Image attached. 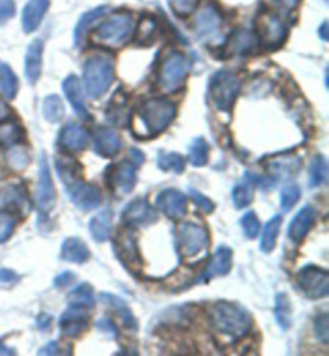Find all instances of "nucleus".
<instances>
[{"label":"nucleus","instance_id":"f704fd0d","mask_svg":"<svg viewBox=\"0 0 329 356\" xmlns=\"http://www.w3.org/2000/svg\"><path fill=\"white\" fill-rule=\"evenodd\" d=\"M0 92L8 99H13L18 93V77L3 61H0Z\"/></svg>","mask_w":329,"mask_h":356},{"label":"nucleus","instance_id":"0eeeda50","mask_svg":"<svg viewBox=\"0 0 329 356\" xmlns=\"http://www.w3.org/2000/svg\"><path fill=\"white\" fill-rule=\"evenodd\" d=\"M191 63L180 51L172 50L164 56L159 70V86L164 92H177L185 86Z\"/></svg>","mask_w":329,"mask_h":356},{"label":"nucleus","instance_id":"6e6552de","mask_svg":"<svg viewBox=\"0 0 329 356\" xmlns=\"http://www.w3.org/2000/svg\"><path fill=\"white\" fill-rule=\"evenodd\" d=\"M222 23L223 19L218 10L214 5H204L193 21V31L202 44H220L223 40Z\"/></svg>","mask_w":329,"mask_h":356},{"label":"nucleus","instance_id":"680f3d73","mask_svg":"<svg viewBox=\"0 0 329 356\" xmlns=\"http://www.w3.org/2000/svg\"><path fill=\"white\" fill-rule=\"evenodd\" d=\"M320 35H321V39L323 40H328V23L325 21V23L321 24V28H320Z\"/></svg>","mask_w":329,"mask_h":356},{"label":"nucleus","instance_id":"2eb2a0df","mask_svg":"<svg viewBox=\"0 0 329 356\" xmlns=\"http://www.w3.org/2000/svg\"><path fill=\"white\" fill-rule=\"evenodd\" d=\"M66 193L70 195L72 204L83 212L98 209L102 204V193L98 190V186L90 185V183H86L83 180L76 183L74 186L67 188Z\"/></svg>","mask_w":329,"mask_h":356},{"label":"nucleus","instance_id":"b1692460","mask_svg":"<svg viewBox=\"0 0 329 356\" xmlns=\"http://www.w3.org/2000/svg\"><path fill=\"white\" fill-rule=\"evenodd\" d=\"M49 5L50 0H29L26 3L23 15H21V26H23V31L26 34L34 33L39 28L47 10H49Z\"/></svg>","mask_w":329,"mask_h":356},{"label":"nucleus","instance_id":"f257e3e1","mask_svg":"<svg viewBox=\"0 0 329 356\" xmlns=\"http://www.w3.org/2000/svg\"><path fill=\"white\" fill-rule=\"evenodd\" d=\"M209 319L218 336L238 340L252 329L254 319L246 308L233 302H216L209 310Z\"/></svg>","mask_w":329,"mask_h":356},{"label":"nucleus","instance_id":"7ed1b4c3","mask_svg":"<svg viewBox=\"0 0 329 356\" xmlns=\"http://www.w3.org/2000/svg\"><path fill=\"white\" fill-rule=\"evenodd\" d=\"M83 87L92 99L102 98L114 81V61L109 56L93 55L83 63Z\"/></svg>","mask_w":329,"mask_h":356},{"label":"nucleus","instance_id":"58836bf2","mask_svg":"<svg viewBox=\"0 0 329 356\" xmlns=\"http://www.w3.org/2000/svg\"><path fill=\"white\" fill-rule=\"evenodd\" d=\"M23 138V129L17 122L10 120V122L0 124V146L10 148V146L18 145Z\"/></svg>","mask_w":329,"mask_h":356},{"label":"nucleus","instance_id":"7c9ffc66","mask_svg":"<svg viewBox=\"0 0 329 356\" xmlns=\"http://www.w3.org/2000/svg\"><path fill=\"white\" fill-rule=\"evenodd\" d=\"M281 229V216L271 217L262 229V238H260V250L264 254L273 252L276 248V241H278V234Z\"/></svg>","mask_w":329,"mask_h":356},{"label":"nucleus","instance_id":"4d7b16f0","mask_svg":"<svg viewBox=\"0 0 329 356\" xmlns=\"http://www.w3.org/2000/svg\"><path fill=\"white\" fill-rule=\"evenodd\" d=\"M15 281H18V275L15 273V271L0 270V282H7V284H10V282H15Z\"/></svg>","mask_w":329,"mask_h":356},{"label":"nucleus","instance_id":"6e6d98bb","mask_svg":"<svg viewBox=\"0 0 329 356\" xmlns=\"http://www.w3.org/2000/svg\"><path fill=\"white\" fill-rule=\"evenodd\" d=\"M60 353H63V352H61V347L58 342H50V343H47L44 348L39 350V355H60Z\"/></svg>","mask_w":329,"mask_h":356},{"label":"nucleus","instance_id":"c756f323","mask_svg":"<svg viewBox=\"0 0 329 356\" xmlns=\"http://www.w3.org/2000/svg\"><path fill=\"white\" fill-rule=\"evenodd\" d=\"M100 300L103 303H106L109 308H113L114 312L118 313L119 316H121L124 326L129 329V331H138V321L137 318L134 316V313L130 308L127 307V303H125L122 298H119L118 296H113V294H106V292H103L100 294Z\"/></svg>","mask_w":329,"mask_h":356},{"label":"nucleus","instance_id":"393cba45","mask_svg":"<svg viewBox=\"0 0 329 356\" xmlns=\"http://www.w3.org/2000/svg\"><path fill=\"white\" fill-rule=\"evenodd\" d=\"M42 55H44V42H42V39L31 42L24 60V74L31 86H34L42 74Z\"/></svg>","mask_w":329,"mask_h":356},{"label":"nucleus","instance_id":"0e129e2a","mask_svg":"<svg viewBox=\"0 0 329 356\" xmlns=\"http://www.w3.org/2000/svg\"><path fill=\"white\" fill-rule=\"evenodd\" d=\"M323 2H328V0H323Z\"/></svg>","mask_w":329,"mask_h":356},{"label":"nucleus","instance_id":"bf43d9fd","mask_svg":"<svg viewBox=\"0 0 329 356\" xmlns=\"http://www.w3.org/2000/svg\"><path fill=\"white\" fill-rule=\"evenodd\" d=\"M8 116V106L5 104V102L2 98H0V122Z\"/></svg>","mask_w":329,"mask_h":356},{"label":"nucleus","instance_id":"9b49d317","mask_svg":"<svg viewBox=\"0 0 329 356\" xmlns=\"http://www.w3.org/2000/svg\"><path fill=\"white\" fill-rule=\"evenodd\" d=\"M55 202H56V191H55L54 180H51L49 161H47L45 154H42L40 169H39V183H38V190H35V206H38L40 222L49 217V213L54 211Z\"/></svg>","mask_w":329,"mask_h":356},{"label":"nucleus","instance_id":"c9c22d12","mask_svg":"<svg viewBox=\"0 0 329 356\" xmlns=\"http://www.w3.org/2000/svg\"><path fill=\"white\" fill-rule=\"evenodd\" d=\"M188 161L191 165L202 167L209 161V145L202 137L195 138L188 146Z\"/></svg>","mask_w":329,"mask_h":356},{"label":"nucleus","instance_id":"e433bc0d","mask_svg":"<svg viewBox=\"0 0 329 356\" xmlns=\"http://www.w3.org/2000/svg\"><path fill=\"white\" fill-rule=\"evenodd\" d=\"M328 180V164L323 156H315L309 165V185L318 188L325 185Z\"/></svg>","mask_w":329,"mask_h":356},{"label":"nucleus","instance_id":"37998d69","mask_svg":"<svg viewBox=\"0 0 329 356\" xmlns=\"http://www.w3.org/2000/svg\"><path fill=\"white\" fill-rule=\"evenodd\" d=\"M299 199H300V186L296 185V183H288V185L281 190V195H280L281 209H283L284 212L291 211V209L299 202Z\"/></svg>","mask_w":329,"mask_h":356},{"label":"nucleus","instance_id":"4468645a","mask_svg":"<svg viewBox=\"0 0 329 356\" xmlns=\"http://www.w3.org/2000/svg\"><path fill=\"white\" fill-rule=\"evenodd\" d=\"M137 169L138 165L134 161H122L109 169L108 185L113 188L118 195H127L134 190L137 183Z\"/></svg>","mask_w":329,"mask_h":356},{"label":"nucleus","instance_id":"423d86ee","mask_svg":"<svg viewBox=\"0 0 329 356\" xmlns=\"http://www.w3.org/2000/svg\"><path fill=\"white\" fill-rule=\"evenodd\" d=\"M241 90V81L233 71H217L209 83V97L218 111L227 113L236 102Z\"/></svg>","mask_w":329,"mask_h":356},{"label":"nucleus","instance_id":"09e8293b","mask_svg":"<svg viewBox=\"0 0 329 356\" xmlns=\"http://www.w3.org/2000/svg\"><path fill=\"white\" fill-rule=\"evenodd\" d=\"M156 33V23L151 18H143L138 24V40L145 44H151L153 35Z\"/></svg>","mask_w":329,"mask_h":356},{"label":"nucleus","instance_id":"bb28decb","mask_svg":"<svg viewBox=\"0 0 329 356\" xmlns=\"http://www.w3.org/2000/svg\"><path fill=\"white\" fill-rule=\"evenodd\" d=\"M259 45V39L257 35L250 31H236L233 34V38L230 39V45H228V54L230 55H241V56H248L250 54H254L255 49Z\"/></svg>","mask_w":329,"mask_h":356},{"label":"nucleus","instance_id":"79ce46f5","mask_svg":"<svg viewBox=\"0 0 329 356\" xmlns=\"http://www.w3.org/2000/svg\"><path fill=\"white\" fill-rule=\"evenodd\" d=\"M158 167L164 172H175L184 174L185 158L179 153H161L158 158Z\"/></svg>","mask_w":329,"mask_h":356},{"label":"nucleus","instance_id":"f8f14e48","mask_svg":"<svg viewBox=\"0 0 329 356\" xmlns=\"http://www.w3.org/2000/svg\"><path fill=\"white\" fill-rule=\"evenodd\" d=\"M302 162L299 158H278L268 162V175L265 178H257V183L264 190H271L281 180H288L291 177L299 174Z\"/></svg>","mask_w":329,"mask_h":356},{"label":"nucleus","instance_id":"ea45409f","mask_svg":"<svg viewBox=\"0 0 329 356\" xmlns=\"http://www.w3.org/2000/svg\"><path fill=\"white\" fill-rule=\"evenodd\" d=\"M108 119L116 125H125L129 120V111L127 104H125V98L121 95H116L113 98V102H109V109L106 113Z\"/></svg>","mask_w":329,"mask_h":356},{"label":"nucleus","instance_id":"6ab92c4d","mask_svg":"<svg viewBox=\"0 0 329 356\" xmlns=\"http://www.w3.org/2000/svg\"><path fill=\"white\" fill-rule=\"evenodd\" d=\"M316 222V211L312 206L302 207L296 217L292 218L288 228V236L294 244H300L307 238V234L312 232Z\"/></svg>","mask_w":329,"mask_h":356},{"label":"nucleus","instance_id":"c85d7f7f","mask_svg":"<svg viewBox=\"0 0 329 356\" xmlns=\"http://www.w3.org/2000/svg\"><path fill=\"white\" fill-rule=\"evenodd\" d=\"M111 227H113V211L111 209H103L97 213L95 217H92L88 229L95 243H106L111 236Z\"/></svg>","mask_w":329,"mask_h":356},{"label":"nucleus","instance_id":"a18cd8bd","mask_svg":"<svg viewBox=\"0 0 329 356\" xmlns=\"http://www.w3.org/2000/svg\"><path fill=\"white\" fill-rule=\"evenodd\" d=\"M239 223H241L243 233H244V236H246L248 239H254V238L259 236V233H260V222H259L257 216H255V212L244 213V216L241 217V220H239Z\"/></svg>","mask_w":329,"mask_h":356},{"label":"nucleus","instance_id":"dca6fc26","mask_svg":"<svg viewBox=\"0 0 329 356\" xmlns=\"http://www.w3.org/2000/svg\"><path fill=\"white\" fill-rule=\"evenodd\" d=\"M156 206L170 220H180L186 216V196L175 188L161 191L156 199Z\"/></svg>","mask_w":329,"mask_h":356},{"label":"nucleus","instance_id":"f3484780","mask_svg":"<svg viewBox=\"0 0 329 356\" xmlns=\"http://www.w3.org/2000/svg\"><path fill=\"white\" fill-rule=\"evenodd\" d=\"M58 143L65 151L70 153H81L90 143V135L81 124L77 122H67L65 127L61 129Z\"/></svg>","mask_w":329,"mask_h":356},{"label":"nucleus","instance_id":"de8ad7c7","mask_svg":"<svg viewBox=\"0 0 329 356\" xmlns=\"http://www.w3.org/2000/svg\"><path fill=\"white\" fill-rule=\"evenodd\" d=\"M328 324H329V318H328L326 312L320 313V315L315 318V324H313L316 339L325 345L328 343V340H329V326H328Z\"/></svg>","mask_w":329,"mask_h":356},{"label":"nucleus","instance_id":"864d4df0","mask_svg":"<svg viewBox=\"0 0 329 356\" xmlns=\"http://www.w3.org/2000/svg\"><path fill=\"white\" fill-rule=\"evenodd\" d=\"M97 329L103 334H108V336L111 337H118L119 336V331L118 327L114 326L113 321L109 318H103L100 321H97Z\"/></svg>","mask_w":329,"mask_h":356},{"label":"nucleus","instance_id":"a19ab883","mask_svg":"<svg viewBox=\"0 0 329 356\" xmlns=\"http://www.w3.org/2000/svg\"><path fill=\"white\" fill-rule=\"evenodd\" d=\"M7 162H8V165L12 167L13 170L21 172V170H24L26 167L29 165L31 156H29V153H28V149H26L24 146H21V145L18 143V145L10 146V148H8Z\"/></svg>","mask_w":329,"mask_h":356},{"label":"nucleus","instance_id":"ddd939ff","mask_svg":"<svg viewBox=\"0 0 329 356\" xmlns=\"http://www.w3.org/2000/svg\"><path fill=\"white\" fill-rule=\"evenodd\" d=\"M122 225L129 228H140L154 223L158 220V213L145 197H135L122 211Z\"/></svg>","mask_w":329,"mask_h":356},{"label":"nucleus","instance_id":"4be33fe9","mask_svg":"<svg viewBox=\"0 0 329 356\" xmlns=\"http://www.w3.org/2000/svg\"><path fill=\"white\" fill-rule=\"evenodd\" d=\"M260 35L268 49H276L284 42L288 29L275 15H265L260 19Z\"/></svg>","mask_w":329,"mask_h":356},{"label":"nucleus","instance_id":"4c0bfd02","mask_svg":"<svg viewBox=\"0 0 329 356\" xmlns=\"http://www.w3.org/2000/svg\"><path fill=\"white\" fill-rule=\"evenodd\" d=\"M42 113H44V118L49 120V122L55 124L65 116V104H63L61 98L58 95H49L44 99Z\"/></svg>","mask_w":329,"mask_h":356},{"label":"nucleus","instance_id":"412c9836","mask_svg":"<svg viewBox=\"0 0 329 356\" xmlns=\"http://www.w3.org/2000/svg\"><path fill=\"white\" fill-rule=\"evenodd\" d=\"M233 265V252L228 245H220L209 260L207 266L202 271V281H211L214 277L225 276L230 273Z\"/></svg>","mask_w":329,"mask_h":356},{"label":"nucleus","instance_id":"f03ea898","mask_svg":"<svg viewBox=\"0 0 329 356\" xmlns=\"http://www.w3.org/2000/svg\"><path fill=\"white\" fill-rule=\"evenodd\" d=\"M177 116V106L166 98H150L138 108V138H154L164 132Z\"/></svg>","mask_w":329,"mask_h":356},{"label":"nucleus","instance_id":"9d476101","mask_svg":"<svg viewBox=\"0 0 329 356\" xmlns=\"http://www.w3.org/2000/svg\"><path fill=\"white\" fill-rule=\"evenodd\" d=\"M297 284L310 300L325 298L329 294L328 271L316 265H305L304 268H300L297 273Z\"/></svg>","mask_w":329,"mask_h":356},{"label":"nucleus","instance_id":"3c124183","mask_svg":"<svg viewBox=\"0 0 329 356\" xmlns=\"http://www.w3.org/2000/svg\"><path fill=\"white\" fill-rule=\"evenodd\" d=\"M169 3L177 15L185 17V15L191 13L195 10L198 0H169Z\"/></svg>","mask_w":329,"mask_h":356},{"label":"nucleus","instance_id":"8fccbe9b","mask_svg":"<svg viewBox=\"0 0 329 356\" xmlns=\"http://www.w3.org/2000/svg\"><path fill=\"white\" fill-rule=\"evenodd\" d=\"M188 195H190L193 201L196 202V206L201 207V211L204 213H212L216 211V204H214L207 196L202 195V193L195 190V188H190V190H188Z\"/></svg>","mask_w":329,"mask_h":356},{"label":"nucleus","instance_id":"72a5a7b5","mask_svg":"<svg viewBox=\"0 0 329 356\" xmlns=\"http://www.w3.org/2000/svg\"><path fill=\"white\" fill-rule=\"evenodd\" d=\"M275 318L278 326L283 329V331H288L292 326V307L288 296L284 292H280L276 294L275 300Z\"/></svg>","mask_w":329,"mask_h":356},{"label":"nucleus","instance_id":"c03bdc74","mask_svg":"<svg viewBox=\"0 0 329 356\" xmlns=\"http://www.w3.org/2000/svg\"><path fill=\"white\" fill-rule=\"evenodd\" d=\"M2 199L5 204H15L17 207L26 209L28 211L29 204H28V197L23 191H21L19 186H8L5 188V191L2 193Z\"/></svg>","mask_w":329,"mask_h":356},{"label":"nucleus","instance_id":"a211bd4d","mask_svg":"<svg viewBox=\"0 0 329 356\" xmlns=\"http://www.w3.org/2000/svg\"><path fill=\"white\" fill-rule=\"evenodd\" d=\"M88 327V315L86 308L71 307L60 316V329L63 336L77 339L81 337Z\"/></svg>","mask_w":329,"mask_h":356},{"label":"nucleus","instance_id":"052dcab7","mask_svg":"<svg viewBox=\"0 0 329 356\" xmlns=\"http://www.w3.org/2000/svg\"><path fill=\"white\" fill-rule=\"evenodd\" d=\"M280 2H281V5H283V7L289 8V10H294L297 5H299L300 0H280Z\"/></svg>","mask_w":329,"mask_h":356},{"label":"nucleus","instance_id":"cd10ccee","mask_svg":"<svg viewBox=\"0 0 329 356\" xmlns=\"http://www.w3.org/2000/svg\"><path fill=\"white\" fill-rule=\"evenodd\" d=\"M60 255L61 260L70 261V264H83L90 257V250H88V245L81 238L72 236L65 239Z\"/></svg>","mask_w":329,"mask_h":356},{"label":"nucleus","instance_id":"a878e982","mask_svg":"<svg viewBox=\"0 0 329 356\" xmlns=\"http://www.w3.org/2000/svg\"><path fill=\"white\" fill-rule=\"evenodd\" d=\"M257 185V177L246 172L233 188V204L236 209H246L254 201V191Z\"/></svg>","mask_w":329,"mask_h":356},{"label":"nucleus","instance_id":"aec40b11","mask_svg":"<svg viewBox=\"0 0 329 356\" xmlns=\"http://www.w3.org/2000/svg\"><path fill=\"white\" fill-rule=\"evenodd\" d=\"M122 148V140L113 129L100 127L93 135V151L104 159H111Z\"/></svg>","mask_w":329,"mask_h":356},{"label":"nucleus","instance_id":"13d9d810","mask_svg":"<svg viewBox=\"0 0 329 356\" xmlns=\"http://www.w3.org/2000/svg\"><path fill=\"white\" fill-rule=\"evenodd\" d=\"M50 321H51V316L47 315V313H42L38 318V327L40 331H45V329L50 327Z\"/></svg>","mask_w":329,"mask_h":356},{"label":"nucleus","instance_id":"49530a36","mask_svg":"<svg viewBox=\"0 0 329 356\" xmlns=\"http://www.w3.org/2000/svg\"><path fill=\"white\" fill-rule=\"evenodd\" d=\"M15 227H17V217L8 211H0V244L12 236Z\"/></svg>","mask_w":329,"mask_h":356},{"label":"nucleus","instance_id":"5701e85b","mask_svg":"<svg viewBox=\"0 0 329 356\" xmlns=\"http://www.w3.org/2000/svg\"><path fill=\"white\" fill-rule=\"evenodd\" d=\"M63 90H65L67 102L72 104V109H74L77 116L90 119V113H88V108L86 104V95H83L81 81L76 76H67L65 82H63Z\"/></svg>","mask_w":329,"mask_h":356},{"label":"nucleus","instance_id":"5fc2aeb1","mask_svg":"<svg viewBox=\"0 0 329 356\" xmlns=\"http://www.w3.org/2000/svg\"><path fill=\"white\" fill-rule=\"evenodd\" d=\"M76 280V275L71 273V271H63L54 280V284L55 287H66V286H71L72 282Z\"/></svg>","mask_w":329,"mask_h":356},{"label":"nucleus","instance_id":"1a4fd4ad","mask_svg":"<svg viewBox=\"0 0 329 356\" xmlns=\"http://www.w3.org/2000/svg\"><path fill=\"white\" fill-rule=\"evenodd\" d=\"M113 249L125 270H129L132 275H138L142 271V257L138 254L137 239L134 236L132 228L124 227V229L114 236Z\"/></svg>","mask_w":329,"mask_h":356},{"label":"nucleus","instance_id":"473e14b6","mask_svg":"<svg viewBox=\"0 0 329 356\" xmlns=\"http://www.w3.org/2000/svg\"><path fill=\"white\" fill-rule=\"evenodd\" d=\"M95 291H93V287L90 284H87V282H83V284L77 286L76 289L71 291L70 294V305L71 307H81V308H93L95 307Z\"/></svg>","mask_w":329,"mask_h":356},{"label":"nucleus","instance_id":"e2e57ef3","mask_svg":"<svg viewBox=\"0 0 329 356\" xmlns=\"http://www.w3.org/2000/svg\"><path fill=\"white\" fill-rule=\"evenodd\" d=\"M0 355H13L12 350H10L8 347H5V345L2 343V340H0Z\"/></svg>","mask_w":329,"mask_h":356},{"label":"nucleus","instance_id":"39448f33","mask_svg":"<svg viewBox=\"0 0 329 356\" xmlns=\"http://www.w3.org/2000/svg\"><path fill=\"white\" fill-rule=\"evenodd\" d=\"M209 232L201 225L184 222L177 232V252L182 260H193L209 249Z\"/></svg>","mask_w":329,"mask_h":356},{"label":"nucleus","instance_id":"20e7f679","mask_svg":"<svg viewBox=\"0 0 329 356\" xmlns=\"http://www.w3.org/2000/svg\"><path fill=\"white\" fill-rule=\"evenodd\" d=\"M135 21L132 15L118 13L103 21L95 31V40L109 49H121L132 39Z\"/></svg>","mask_w":329,"mask_h":356},{"label":"nucleus","instance_id":"603ef678","mask_svg":"<svg viewBox=\"0 0 329 356\" xmlns=\"http://www.w3.org/2000/svg\"><path fill=\"white\" fill-rule=\"evenodd\" d=\"M15 15L13 0H0V24L10 19Z\"/></svg>","mask_w":329,"mask_h":356},{"label":"nucleus","instance_id":"2f4dec72","mask_svg":"<svg viewBox=\"0 0 329 356\" xmlns=\"http://www.w3.org/2000/svg\"><path fill=\"white\" fill-rule=\"evenodd\" d=\"M106 12L108 7H98L90 10V12H87L86 15H82V18L79 19V23H77L74 31V42L77 47H81L83 42H86V35L88 33V29H90V26L95 23V21L100 19Z\"/></svg>","mask_w":329,"mask_h":356}]
</instances>
